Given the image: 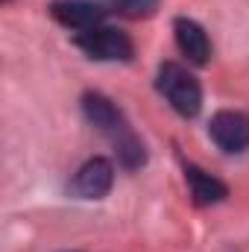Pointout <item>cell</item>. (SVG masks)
<instances>
[{"instance_id": "1", "label": "cell", "mask_w": 249, "mask_h": 252, "mask_svg": "<svg viewBox=\"0 0 249 252\" xmlns=\"http://www.w3.org/2000/svg\"><path fill=\"white\" fill-rule=\"evenodd\" d=\"M156 91L170 103V109L182 118H196L202 109V85L179 62H161L156 73Z\"/></svg>"}, {"instance_id": "2", "label": "cell", "mask_w": 249, "mask_h": 252, "mask_svg": "<svg viewBox=\"0 0 249 252\" xmlns=\"http://www.w3.org/2000/svg\"><path fill=\"white\" fill-rule=\"evenodd\" d=\"M73 44L88 59H97V62H129L135 56L132 38L115 27H94V30L76 32Z\"/></svg>"}, {"instance_id": "3", "label": "cell", "mask_w": 249, "mask_h": 252, "mask_svg": "<svg viewBox=\"0 0 249 252\" xmlns=\"http://www.w3.org/2000/svg\"><path fill=\"white\" fill-rule=\"evenodd\" d=\"M208 135L223 153H232V156L244 153V150H249V115L235 112V109H223L208 121Z\"/></svg>"}, {"instance_id": "4", "label": "cell", "mask_w": 249, "mask_h": 252, "mask_svg": "<svg viewBox=\"0 0 249 252\" xmlns=\"http://www.w3.org/2000/svg\"><path fill=\"white\" fill-rule=\"evenodd\" d=\"M112 185H115V164L103 156H94L73 173V182L67 190L76 199H103L112 190Z\"/></svg>"}, {"instance_id": "5", "label": "cell", "mask_w": 249, "mask_h": 252, "mask_svg": "<svg viewBox=\"0 0 249 252\" xmlns=\"http://www.w3.org/2000/svg\"><path fill=\"white\" fill-rule=\"evenodd\" d=\"M50 15H53L56 24H62L64 30L85 32V30L103 27L109 9H106V3H97V0H53L50 3Z\"/></svg>"}, {"instance_id": "6", "label": "cell", "mask_w": 249, "mask_h": 252, "mask_svg": "<svg viewBox=\"0 0 249 252\" xmlns=\"http://www.w3.org/2000/svg\"><path fill=\"white\" fill-rule=\"evenodd\" d=\"M79 106H82L85 121L94 126V129H100L109 141H112L118 132L129 129L124 112H121V109H118L106 94H100V91H85V94H82V100H79Z\"/></svg>"}, {"instance_id": "7", "label": "cell", "mask_w": 249, "mask_h": 252, "mask_svg": "<svg viewBox=\"0 0 249 252\" xmlns=\"http://www.w3.org/2000/svg\"><path fill=\"white\" fill-rule=\"evenodd\" d=\"M173 35H176L179 53H182L190 64L202 67V64L211 62V38H208V32L202 30V24H196L193 18L179 15V18L173 21Z\"/></svg>"}, {"instance_id": "8", "label": "cell", "mask_w": 249, "mask_h": 252, "mask_svg": "<svg viewBox=\"0 0 249 252\" xmlns=\"http://www.w3.org/2000/svg\"><path fill=\"white\" fill-rule=\"evenodd\" d=\"M185 182H187V190H190V199L196 205H217L229 196V185L211 173H205L202 167L185 161Z\"/></svg>"}, {"instance_id": "9", "label": "cell", "mask_w": 249, "mask_h": 252, "mask_svg": "<svg viewBox=\"0 0 249 252\" xmlns=\"http://www.w3.org/2000/svg\"><path fill=\"white\" fill-rule=\"evenodd\" d=\"M103 3H106L109 12H118V15L132 18V21H141V18L156 15L161 0H103Z\"/></svg>"}, {"instance_id": "10", "label": "cell", "mask_w": 249, "mask_h": 252, "mask_svg": "<svg viewBox=\"0 0 249 252\" xmlns=\"http://www.w3.org/2000/svg\"><path fill=\"white\" fill-rule=\"evenodd\" d=\"M3 3H12V0H3Z\"/></svg>"}]
</instances>
